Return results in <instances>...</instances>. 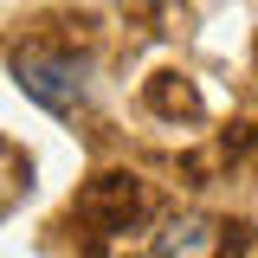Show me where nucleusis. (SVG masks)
<instances>
[{"mask_svg": "<svg viewBox=\"0 0 258 258\" xmlns=\"http://www.w3.org/2000/svg\"><path fill=\"white\" fill-rule=\"evenodd\" d=\"M13 78L52 116H78L97 97V58L84 45H71V39H32V45H20L13 52Z\"/></svg>", "mask_w": 258, "mask_h": 258, "instance_id": "nucleus-1", "label": "nucleus"}, {"mask_svg": "<svg viewBox=\"0 0 258 258\" xmlns=\"http://www.w3.org/2000/svg\"><path fill=\"white\" fill-rule=\"evenodd\" d=\"M142 213H149V187H142V174H123V168L84 181L71 200V226L91 239H116L129 226H142Z\"/></svg>", "mask_w": 258, "mask_h": 258, "instance_id": "nucleus-2", "label": "nucleus"}, {"mask_svg": "<svg viewBox=\"0 0 258 258\" xmlns=\"http://www.w3.org/2000/svg\"><path fill=\"white\" fill-rule=\"evenodd\" d=\"M239 232H245V226H220V220L187 213V220H168V226L155 232L149 258H239V252H245Z\"/></svg>", "mask_w": 258, "mask_h": 258, "instance_id": "nucleus-3", "label": "nucleus"}, {"mask_svg": "<svg viewBox=\"0 0 258 258\" xmlns=\"http://www.w3.org/2000/svg\"><path fill=\"white\" fill-rule=\"evenodd\" d=\"M149 103H155L161 116H200V97H194V84L181 71H161L155 84H149Z\"/></svg>", "mask_w": 258, "mask_h": 258, "instance_id": "nucleus-4", "label": "nucleus"}, {"mask_svg": "<svg viewBox=\"0 0 258 258\" xmlns=\"http://www.w3.org/2000/svg\"><path fill=\"white\" fill-rule=\"evenodd\" d=\"M123 7H129V0H123ZM136 13H155V0H136Z\"/></svg>", "mask_w": 258, "mask_h": 258, "instance_id": "nucleus-5", "label": "nucleus"}]
</instances>
